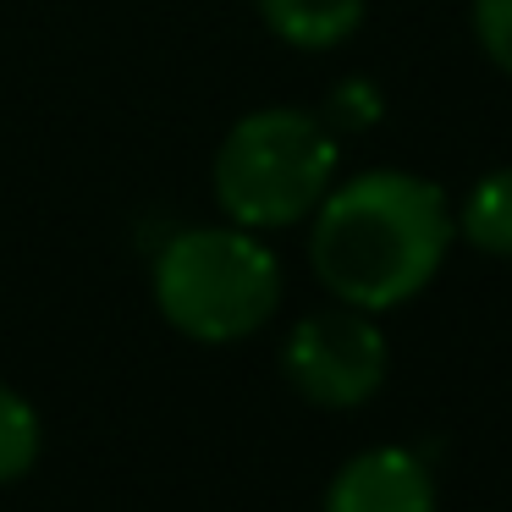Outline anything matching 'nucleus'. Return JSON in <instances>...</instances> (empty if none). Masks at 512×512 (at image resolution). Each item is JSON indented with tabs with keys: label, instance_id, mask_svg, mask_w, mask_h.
I'll return each mask as SVG.
<instances>
[{
	"label": "nucleus",
	"instance_id": "1",
	"mask_svg": "<svg viewBox=\"0 0 512 512\" xmlns=\"http://www.w3.org/2000/svg\"><path fill=\"white\" fill-rule=\"evenodd\" d=\"M457 243V221L441 182L419 171H358L331 182L309 215V265L336 303L391 314L413 303Z\"/></svg>",
	"mask_w": 512,
	"mask_h": 512
},
{
	"label": "nucleus",
	"instance_id": "2",
	"mask_svg": "<svg viewBox=\"0 0 512 512\" xmlns=\"http://www.w3.org/2000/svg\"><path fill=\"white\" fill-rule=\"evenodd\" d=\"M281 259L265 243V232L248 226H188L166 237L149 270L160 320L177 336L204 347H232L259 336L281 309Z\"/></svg>",
	"mask_w": 512,
	"mask_h": 512
},
{
	"label": "nucleus",
	"instance_id": "3",
	"mask_svg": "<svg viewBox=\"0 0 512 512\" xmlns=\"http://www.w3.org/2000/svg\"><path fill=\"white\" fill-rule=\"evenodd\" d=\"M336 166H342V149L320 116L298 105H265L226 127L210 166V188L232 226L287 232L320 210Z\"/></svg>",
	"mask_w": 512,
	"mask_h": 512
},
{
	"label": "nucleus",
	"instance_id": "4",
	"mask_svg": "<svg viewBox=\"0 0 512 512\" xmlns=\"http://www.w3.org/2000/svg\"><path fill=\"white\" fill-rule=\"evenodd\" d=\"M391 369V347L386 331H380V314L347 309V303H331V309L303 314L298 325L281 342V375L314 408H364V402L380 397Z\"/></svg>",
	"mask_w": 512,
	"mask_h": 512
},
{
	"label": "nucleus",
	"instance_id": "5",
	"mask_svg": "<svg viewBox=\"0 0 512 512\" xmlns=\"http://www.w3.org/2000/svg\"><path fill=\"white\" fill-rule=\"evenodd\" d=\"M320 512H435V474L413 446H369L331 474Z\"/></svg>",
	"mask_w": 512,
	"mask_h": 512
},
{
	"label": "nucleus",
	"instance_id": "6",
	"mask_svg": "<svg viewBox=\"0 0 512 512\" xmlns=\"http://www.w3.org/2000/svg\"><path fill=\"white\" fill-rule=\"evenodd\" d=\"M265 28L292 50H336L364 28L369 0H254Z\"/></svg>",
	"mask_w": 512,
	"mask_h": 512
},
{
	"label": "nucleus",
	"instance_id": "7",
	"mask_svg": "<svg viewBox=\"0 0 512 512\" xmlns=\"http://www.w3.org/2000/svg\"><path fill=\"white\" fill-rule=\"evenodd\" d=\"M457 237L490 259H512V166L490 171L468 188L463 210H452Z\"/></svg>",
	"mask_w": 512,
	"mask_h": 512
},
{
	"label": "nucleus",
	"instance_id": "8",
	"mask_svg": "<svg viewBox=\"0 0 512 512\" xmlns=\"http://www.w3.org/2000/svg\"><path fill=\"white\" fill-rule=\"evenodd\" d=\"M39 452H45V424H39L34 402L0 380V485H17L34 474Z\"/></svg>",
	"mask_w": 512,
	"mask_h": 512
},
{
	"label": "nucleus",
	"instance_id": "9",
	"mask_svg": "<svg viewBox=\"0 0 512 512\" xmlns=\"http://www.w3.org/2000/svg\"><path fill=\"white\" fill-rule=\"evenodd\" d=\"M474 39L501 78H512V0H474Z\"/></svg>",
	"mask_w": 512,
	"mask_h": 512
}]
</instances>
